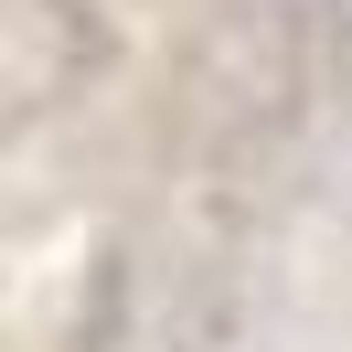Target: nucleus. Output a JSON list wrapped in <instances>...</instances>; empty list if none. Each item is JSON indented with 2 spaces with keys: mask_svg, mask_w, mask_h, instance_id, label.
Masks as SVG:
<instances>
[{
  "mask_svg": "<svg viewBox=\"0 0 352 352\" xmlns=\"http://www.w3.org/2000/svg\"><path fill=\"white\" fill-rule=\"evenodd\" d=\"M171 11L182 0H0V288L107 235Z\"/></svg>",
  "mask_w": 352,
  "mask_h": 352,
  "instance_id": "2",
  "label": "nucleus"
},
{
  "mask_svg": "<svg viewBox=\"0 0 352 352\" xmlns=\"http://www.w3.org/2000/svg\"><path fill=\"white\" fill-rule=\"evenodd\" d=\"M107 235L150 352H352V0H182Z\"/></svg>",
  "mask_w": 352,
  "mask_h": 352,
  "instance_id": "1",
  "label": "nucleus"
},
{
  "mask_svg": "<svg viewBox=\"0 0 352 352\" xmlns=\"http://www.w3.org/2000/svg\"><path fill=\"white\" fill-rule=\"evenodd\" d=\"M0 352H150L118 235H86L75 256L0 288Z\"/></svg>",
  "mask_w": 352,
  "mask_h": 352,
  "instance_id": "3",
  "label": "nucleus"
}]
</instances>
